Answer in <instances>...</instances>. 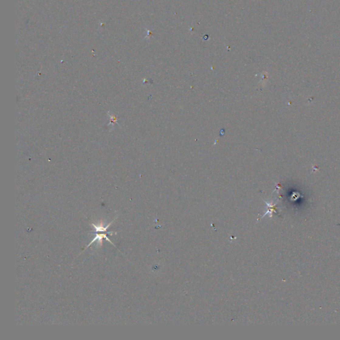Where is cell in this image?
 I'll return each mask as SVG.
<instances>
[{"label":"cell","mask_w":340,"mask_h":340,"mask_svg":"<svg viewBox=\"0 0 340 340\" xmlns=\"http://www.w3.org/2000/svg\"><path fill=\"white\" fill-rule=\"evenodd\" d=\"M103 239H105L106 240H107V241H109V242H110V243H112V245L115 246V245H114V243H113V242H112V241H110V239H109L108 238V237H107V236H106V234L102 233V234H96V236H95V237L94 238V239H93V240H92V241H91V242L90 243H89V245H88V246H87V248H88V246H91V245L92 244V243H93V242H95V241H98V244L99 245H101V246H102V240H103ZM87 248H86V249H87Z\"/></svg>","instance_id":"6da1fadb"},{"label":"cell","mask_w":340,"mask_h":340,"mask_svg":"<svg viewBox=\"0 0 340 340\" xmlns=\"http://www.w3.org/2000/svg\"><path fill=\"white\" fill-rule=\"evenodd\" d=\"M114 221V220H113L112 222H111V223L109 225H107L106 227H104L102 225H99V226H97V225H96L94 223H92V225L93 227H94V230H95L96 232H105V231H107L108 228L110 226V225L113 223Z\"/></svg>","instance_id":"7a4b0ae2"}]
</instances>
